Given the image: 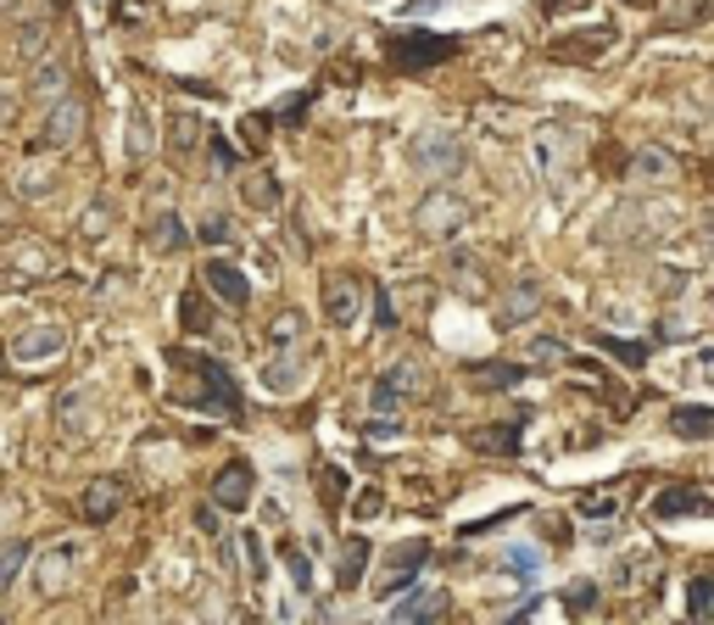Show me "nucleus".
<instances>
[{
	"mask_svg": "<svg viewBox=\"0 0 714 625\" xmlns=\"http://www.w3.org/2000/svg\"><path fill=\"white\" fill-rule=\"evenodd\" d=\"M168 358H173L179 374L196 380V392H184L190 408H207V413H218V419H234V413H241V392H234V380L223 374L218 358H207V352H168Z\"/></svg>",
	"mask_w": 714,
	"mask_h": 625,
	"instance_id": "nucleus-1",
	"label": "nucleus"
},
{
	"mask_svg": "<svg viewBox=\"0 0 714 625\" xmlns=\"http://www.w3.org/2000/svg\"><path fill=\"white\" fill-rule=\"evenodd\" d=\"M424 397V363L419 358H397L386 374L368 386V408L374 413H386V419H397L408 402H419Z\"/></svg>",
	"mask_w": 714,
	"mask_h": 625,
	"instance_id": "nucleus-2",
	"label": "nucleus"
},
{
	"mask_svg": "<svg viewBox=\"0 0 714 625\" xmlns=\"http://www.w3.org/2000/svg\"><path fill=\"white\" fill-rule=\"evenodd\" d=\"M408 163L424 173V179H458L469 152H463V140L447 134V129H431V134H413L408 140Z\"/></svg>",
	"mask_w": 714,
	"mask_h": 625,
	"instance_id": "nucleus-3",
	"label": "nucleus"
},
{
	"mask_svg": "<svg viewBox=\"0 0 714 625\" xmlns=\"http://www.w3.org/2000/svg\"><path fill=\"white\" fill-rule=\"evenodd\" d=\"M469 218H474V207L458 196V190H447V184L424 190V202L413 207V224H419V235H424V240H452Z\"/></svg>",
	"mask_w": 714,
	"mask_h": 625,
	"instance_id": "nucleus-4",
	"label": "nucleus"
},
{
	"mask_svg": "<svg viewBox=\"0 0 714 625\" xmlns=\"http://www.w3.org/2000/svg\"><path fill=\"white\" fill-rule=\"evenodd\" d=\"M386 57H391V68H402V73L436 68V62H452V57H458V39H452V34L408 28V34H391V39H386Z\"/></svg>",
	"mask_w": 714,
	"mask_h": 625,
	"instance_id": "nucleus-5",
	"label": "nucleus"
},
{
	"mask_svg": "<svg viewBox=\"0 0 714 625\" xmlns=\"http://www.w3.org/2000/svg\"><path fill=\"white\" fill-rule=\"evenodd\" d=\"M424 558H431V542H424V537H408V542H397L386 558H379V581H374V592H379V598H397V592H408V587L419 581Z\"/></svg>",
	"mask_w": 714,
	"mask_h": 625,
	"instance_id": "nucleus-6",
	"label": "nucleus"
},
{
	"mask_svg": "<svg viewBox=\"0 0 714 625\" xmlns=\"http://www.w3.org/2000/svg\"><path fill=\"white\" fill-rule=\"evenodd\" d=\"M252 497H257V469H252L246 458H229V464L213 474L207 503H213L218 514H246V508H252Z\"/></svg>",
	"mask_w": 714,
	"mask_h": 625,
	"instance_id": "nucleus-7",
	"label": "nucleus"
},
{
	"mask_svg": "<svg viewBox=\"0 0 714 625\" xmlns=\"http://www.w3.org/2000/svg\"><path fill=\"white\" fill-rule=\"evenodd\" d=\"M0 268L12 279H51V274H62V257L45 247L39 235H17V240H7V252H0Z\"/></svg>",
	"mask_w": 714,
	"mask_h": 625,
	"instance_id": "nucleus-8",
	"label": "nucleus"
},
{
	"mask_svg": "<svg viewBox=\"0 0 714 625\" xmlns=\"http://www.w3.org/2000/svg\"><path fill=\"white\" fill-rule=\"evenodd\" d=\"M78 569V542H51L45 553H34V592L39 598H62Z\"/></svg>",
	"mask_w": 714,
	"mask_h": 625,
	"instance_id": "nucleus-9",
	"label": "nucleus"
},
{
	"mask_svg": "<svg viewBox=\"0 0 714 625\" xmlns=\"http://www.w3.org/2000/svg\"><path fill=\"white\" fill-rule=\"evenodd\" d=\"M547 51H553V62H581V68H592V62H603V57L614 51V28H608V23H592V28H576V34H558Z\"/></svg>",
	"mask_w": 714,
	"mask_h": 625,
	"instance_id": "nucleus-10",
	"label": "nucleus"
},
{
	"mask_svg": "<svg viewBox=\"0 0 714 625\" xmlns=\"http://www.w3.org/2000/svg\"><path fill=\"white\" fill-rule=\"evenodd\" d=\"M68 352V329L62 324H28V329H17V341H12V358L17 363H51V358H62Z\"/></svg>",
	"mask_w": 714,
	"mask_h": 625,
	"instance_id": "nucleus-11",
	"label": "nucleus"
},
{
	"mask_svg": "<svg viewBox=\"0 0 714 625\" xmlns=\"http://www.w3.org/2000/svg\"><path fill=\"white\" fill-rule=\"evenodd\" d=\"M78 134H84V101H78V95L51 101V112H45V146L68 152V146H78Z\"/></svg>",
	"mask_w": 714,
	"mask_h": 625,
	"instance_id": "nucleus-12",
	"label": "nucleus"
},
{
	"mask_svg": "<svg viewBox=\"0 0 714 625\" xmlns=\"http://www.w3.org/2000/svg\"><path fill=\"white\" fill-rule=\"evenodd\" d=\"M569 146H576V140H569V129H564V123H542V129L531 134V157H536V173L558 184V173H564V163H569Z\"/></svg>",
	"mask_w": 714,
	"mask_h": 625,
	"instance_id": "nucleus-13",
	"label": "nucleus"
},
{
	"mask_svg": "<svg viewBox=\"0 0 714 625\" xmlns=\"http://www.w3.org/2000/svg\"><path fill=\"white\" fill-rule=\"evenodd\" d=\"M358 313H363L358 279H352V274H329V279H324V318L336 324V329H347V324H358Z\"/></svg>",
	"mask_w": 714,
	"mask_h": 625,
	"instance_id": "nucleus-14",
	"label": "nucleus"
},
{
	"mask_svg": "<svg viewBox=\"0 0 714 625\" xmlns=\"http://www.w3.org/2000/svg\"><path fill=\"white\" fill-rule=\"evenodd\" d=\"M202 279H207V291H213L223 308H246V302H252V285H246V274L234 268V263H223V257L202 263Z\"/></svg>",
	"mask_w": 714,
	"mask_h": 625,
	"instance_id": "nucleus-15",
	"label": "nucleus"
},
{
	"mask_svg": "<svg viewBox=\"0 0 714 625\" xmlns=\"http://www.w3.org/2000/svg\"><path fill=\"white\" fill-rule=\"evenodd\" d=\"M118 508H123V480H112V474L89 480V486H84V497H78V514H84L89 525H107Z\"/></svg>",
	"mask_w": 714,
	"mask_h": 625,
	"instance_id": "nucleus-16",
	"label": "nucleus"
},
{
	"mask_svg": "<svg viewBox=\"0 0 714 625\" xmlns=\"http://www.w3.org/2000/svg\"><path fill=\"white\" fill-rule=\"evenodd\" d=\"M68 84H73L68 57H45V62H34V73H28V95H34V101H62Z\"/></svg>",
	"mask_w": 714,
	"mask_h": 625,
	"instance_id": "nucleus-17",
	"label": "nucleus"
},
{
	"mask_svg": "<svg viewBox=\"0 0 714 625\" xmlns=\"http://www.w3.org/2000/svg\"><path fill=\"white\" fill-rule=\"evenodd\" d=\"M653 514L658 519H698V514H709V492L703 486H664L653 497Z\"/></svg>",
	"mask_w": 714,
	"mask_h": 625,
	"instance_id": "nucleus-18",
	"label": "nucleus"
},
{
	"mask_svg": "<svg viewBox=\"0 0 714 625\" xmlns=\"http://www.w3.org/2000/svg\"><path fill=\"white\" fill-rule=\"evenodd\" d=\"M542 302H547V297H542V285H536V279H519L513 291L503 297V313H497V324H503V329H513V324H531V318L542 313Z\"/></svg>",
	"mask_w": 714,
	"mask_h": 625,
	"instance_id": "nucleus-19",
	"label": "nucleus"
},
{
	"mask_svg": "<svg viewBox=\"0 0 714 625\" xmlns=\"http://www.w3.org/2000/svg\"><path fill=\"white\" fill-rule=\"evenodd\" d=\"M631 179H637V184H676V179H681V163L664 152V146H642V152L631 157Z\"/></svg>",
	"mask_w": 714,
	"mask_h": 625,
	"instance_id": "nucleus-20",
	"label": "nucleus"
},
{
	"mask_svg": "<svg viewBox=\"0 0 714 625\" xmlns=\"http://www.w3.org/2000/svg\"><path fill=\"white\" fill-rule=\"evenodd\" d=\"M463 442H469V453L508 458V453H519V424H474Z\"/></svg>",
	"mask_w": 714,
	"mask_h": 625,
	"instance_id": "nucleus-21",
	"label": "nucleus"
},
{
	"mask_svg": "<svg viewBox=\"0 0 714 625\" xmlns=\"http://www.w3.org/2000/svg\"><path fill=\"white\" fill-rule=\"evenodd\" d=\"M368 537H341V553H336V587L352 592L363 581V569H368Z\"/></svg>",
	"mask_w": 714,
	"mask_h": 625,
	"instance_id": "nucleus-22",
	"label": "nucleus"
},
{
	"mask_svg": "<svg viewBox=\"0 0 714 625\" xmlns=\"http://www.w3.org/2000/svg\"><path fill=\"white\" fill-rule=\"evenodd\" d=\"M57 184H62V168H57V163H23V168H17V196H23V202L57 196Z\"/></svg>",
	"mask_w": 714,
	"mask_h": 625,
	"instance_id": "nucleus-23",
	"label": "nucleus"
},
{
	"mask_svg": "<svg viewBox=\"0 0 714 625\" xmlns=\"http://www.w3.org/2000/svg\"><path fill=\"white\" fill-rule=\"evenodd\" d=\"M184 224H179V213H152V224H146V247L157 252V257H173V252H184Z\"/></svg>",
	"mask_w": 714,
	"mask_h": 625,
	"instance_id": "nucleus-24",
	"label": "nucleus"
},
{
	"mask_svg": "<svg viewBox=\"0 0 714 625\" xmlns=\"http://www.w3.org/2000/svg\"><path fill=\"white\" fill-rule=\"evenodd\" d=\"M447 268H452V291H458V297H469V302H486V291H492V279H486V268H481V257H463V252H458V257H452Z\"/></svg>",
	"mask_w": 714,
	"mask_h": 625,
	"instance_id": "nucleus-25",
	"label": "nucleus"
},
{
	"mask_svg": "<svg viewBox=\"0 0 714 625\" xmlns=\"http://www.w3.org/2000/svg\"><path fill=\"white\" fill-rule=\"evenodd\" d=\"M519 380H525L519 363H474L469 369V392H513Z\"/></svg>",
	"mask_w": 714,
	"mask_h": 625,
	"instance_id": "nucleus-26",
	"label": "nucleus"
},
{
	"mask_svg": "<svg viewBox=\"0 0 714 625\" xmlns=\"http://www.w3.org/2000/svg\"><path fill=\"white\" fill-rule=\"evenodd\" d=\"M241 202L257 207V213L279 207V179H274L268 168H246V173H241Z\"/></svg>",
	"mask_w": 714,
	"mask_h": 625,
	"instance_id": "nucleus-27",
	"label": "nucleus"
},
{
	"mask_svg": "<svg viewBox=\"0 0 714 625\" xmlns=\"http://www.w3.org/2000/svg\"><path fill=\"white\" fill-rule=\"evenodd\" d=\"M57 424L68 430V436H89L95 430V413H89V392H68L57 402Z\"/></svg>",
	"mask_w": 714,
	"mask_h": 625,
	"instance_id": "nucleus-28",
	"label": "nucleus"
},
{
	"mask_svg": "<svg viewBox=\"0 0 714 625\" xmlns=\"http://www.w3.org/2000/svg\"><path fill=\"white\" fill-rule=\"evenodd\" d=\"M447 609H452L447 592H419L413 603H402V625H441Z\"/></svg>",
	"mask_w": 714,
	"mask_h": 625,
	"instance_id": "nucleus-29",
	"label": "nucleus"
},
{
	"mask_svg": "<svg viewBox=\"0 0 714 625\" xmlns=\"http://www.w3.org/2000/svg\"><path fill=\"white\" fill-rule=\"evenodd\" d=\"M670 430H676L681 442H709L714 436V408H676Z\"/></svg>",
	"mask_w": 714,
	"mask_h": 625,
	"instance_id": "nucleus-30",
	"label": "nucleus"
},
{
	"mask_svg": "<svg viewBox=\"0 0 714 625\" xmlns=\"http://www.w3.org/2000/svg\"><path fill=\"white\" fill-rule=\"evenodd\" d=\"M28 558H34V542H28V537H7V542H0V592L17 581Z\"/></svg>",
	"mask_w": 714,
	"mask_h": 625,
	"instance_id": "nucleus-31",
	"label": "nucleus"
},
{
	"mask_svg": "<svg viewBox=\"0 0 714 625\" xmlns=\"http://www.w3.org/2000/svg\"><path fill=\"white\" fill-rule=\"evenodd\" d=\"M179 324H184V335H207L213 329V308H207V297L196 291V285L179 297Z\"/></svg>",
	"mask_w": 714,
	"mask_h": 625,
	"instance_id": "nucleus-32",
	"label": "nucleus"
},
{
	"mask_svg": "<svg viewBox=\"0 0 714 625\" xmlns=\"http://www.w3.org/2000/svg\"><path fill=\"white\" fill-rule=\"evenodd\" d=\"M263 386L279 392V397H285V392H297V386H302V363H297L291 352H279L274 363H263Z\"/></svg>",
	"mask_w": 714,
	"mask_h": 625,
	"instance_id": "nucleus-33",
	"label": "nucleus"
},
{
	"mask_svg": "<svg viewBox=\"0 0 714 625\" xmlns=\"http://www.w3.org/2000/svg\"><path fill=\"white\" fill-rule=\"evenodd\" d=\"M597 352L620 358L626 369H642V363H648V347H642V341H631V335H608V329H597Z\"/></svg>",
	"mask_w": 714,
	"mask_h": 625,
	"instance_id": "nucleus-34",
	"label": "nucleus"
},
{
	"mask_svg": "<svg viewBox=\"0 0 714 625\" xmlns=\"http://www.w3.org/2000/svg\"><path fill=\"white\" fill-rule=\"evenodd\" d=\"M687 620H709L714 625V575H692V581H687Z\"/></svg>",
	"mask_w": 714,
	"mask_h": 625,
	"instance_id": "nucleus-35",
	"label": "nucleus"
},
{
	"mask_svg": "<svg viewBox=\"0 0 714 625\" xmlns=\"http://www.w3.org/2000/svg\"><path fill=\"white\" fill-rule=\"evenodd\" d=\"M318 503L324 508H341L347 503V469L341 464H318Z\"/></svg>",
	"mask_w": 714,
	"mask_h": 625,
	"instance_id": "nucleus-36",
	"label": "nucleus"
},
{
	"mask_svg": "<svg viewBox=\"0 0 714 625\" xmlns=\"http://www.w3.org/2000/svg\"><path fill=\"white\" fill-rule=\"evenodd\" d=\"M620 508H626V497L620 492H586L581 503H576V514H586V519H620Z\"/></svg>",
	"mask_w": 714,
	"mask_h": 625,
	"instance_id": "nucleus-37",
	"label": "nucleus"
},
{
	"mask_svg": "<svg viewBox=\"0 0 714 625\" xmlns=\"http://www.w3.org/2000/svg\"><path fill=\"white\" fill-rule=\"evenodd\" d=\"M302 335H307V318H302L297 308H285V313H279V318L268 324V341H274V347H285V341H291V347H297V341H302Z\"/></svg>",
	"mask_w": 714,
	"mask_h": 625,
	"instance_id": "nucleus-38",
	"label": "nucleus"
},
{
	"mask_svg": "<svg viewBox=\"0 0 714 625\" xmlns=\"http://www.w3.org/2000/svg\"><path fill=\"white\" fill-rule=\"evenodd\" d=\"M168 129H173V140H168V146H173V157H190V152H196V140L207 134L196 118H184V112H179V118H168Z\"/></svg>",
	"mask_w": 714,
	"mask_h": 625,
	"instance_id": "nucleus-39",
	"label": "nucleus"
},
{
	"mask_svg": "<svg viewBox=\"0 0 714 625\" xmlns=\"http://www.w3.org/2000/svg\"><path fill=\"white\" fill-rule=\"evenodd\" d=\"M234 537H241L246 575H252V581H268V553H263V537H257V531H234Z\"/></svg>",
	"mask_w": 714,
	"mask_h": 625,
	"instance_id": "nucleus-40",
	"label": "nucleus"
},
{
	"mask_svg": "<svg viewBox=\"0 0 714 625\" xmlns=\"http://www.w3.org/2000/svg\"><path fill=\"white\" fill-rule=\"evenodd\" d=\"M687 380L692 386H714V341H698L687 352Z\"/></svg>",
	"mask_w": 714,
	"mask_h": 625,
	"instance_id": "nucleus-41",
	"label": "nucleus"
},
{
	"mask_svg": "<svg viewBox=\"0 0 714 625\" xmlns=\"http://www.w3.org/2000/svg\"><path fill=\"white\" fill-rule=\"evenodd\" d=\"M45 39H51V28L28 23V28L17 34V57H23V62H45Z\"/></svg>",
	"mask_w": 714,
	"mask_h": 625,
	"instance_id": "nucleus-42",
	"label": "nucleus"
},
{
	"mask_svg": "<svg viewBox=\"0 0 714 625\" xmlns=\"http://www.w3.org/2000/svg\"><path fill=\"white\" fill-rule=\"evenodd\" d=\"M525 358H536V363H564V358H569V341H558V335H536V341L525 347Z\"/></svg>",
	"mask_w": 714,
	"mask_h": 625,
	"instance_id": "nucleus-43",
	"label": "nucleus"
},
{
	"mask_svg": "<svg viewBox=\"0 0 714 625\" xmlns=\"http://www.w3.org/2000/svg\"><path fill=\"white\" fill-rule=\"evenodd\" d=\"M129 157L134 163L152 157V129H146V112H140V107H134V123H129Z\"/></svg>",
	"mask_w": 714,
	"mask_h": 625,
	"instance_id": "nucleus-44",
	"label": "nucleus"
},
{
	"mask_svg": "<svg viewBox=\"0 0 714 625\" xmlns=\"http://www.w3.org/2000/svg\"><path fill=\"white\" fill-rule=\"evenodd\" d=\"M285 569H291V587H297V592H313V569H307V553H302V548H285Z\"/></svg>",
	"mask_w": 714,
	"mask_h": 625,
	"instance_id": "nucleus-45",
	"label": "nucleus"
},
{
	"mask_svg": "<svg viewBox=\"0 0 714 625\" xmlns=\"http://www.w3.org/2000/svg\"><path fill=\"white\" fill-rule=\"evenodd\" d=\"M112 229V213H107V202H89L84 207V240H101Z\"/></svg>",
	"mask_w": 714,
	"mask_h": 625,
	"instance_id": "nucleus-46",
	"label": "nucleus"
},
{
	"mask_svg": "<svg viewBox=\"0 0 714 625\" xmlns=\"http://www.w3.org/2000/svg\"><path fill=\"white\" fill-rule=\"evenodd\" d=\"M374 318H379V329H397V297L391 291H374Z\"/></svg>",
	"mask_w": 714,
	"mask_h": 625,
	"instance_id": "nucleus-47",
	"label": "nucleus"
},
{
	"mask_svg": "<svg viewBox=\"0 0 714 625\" xmlns=\"http://www.w3.org/2000/svg\"><path fill=\"white\" fill-rule=\"evenodd\" d=\"M229 235H234V229H229V218H223V213H207V218H202V240H213V247H223Z\"/></svg>",
	"mask_w": 714,
	"mask_h": 625,
	"instance_id": "nucleus-48",
	"label": "nucleus"
},
{
	"mask_svg": "<svg viewBox=\"0 0 714 625\" xmlns=\"http://www.w3.org/2000/svg\"><path fill=\"white\" fill-rule=\"evenodd\" d=\"M597 603V587L592 581H576V587H569V609H576V614H586Z\"/></svg>",
	"mask_w": 714,
	"mask_h": 625,
	"instance_id": "nucleus-49",
	"label": "nucleus"
},
{
	"mask_svg": "<svg viewBox=\"0 0 714 625\" xmlns=\"http://www.w3.org/2000/svg\"><path fill=\"white\" fill-rule=\"evenodd\" d=\"M379 508H386V492H379V486H368V492L358 497V519H374Z\"/></svg>",
	"mask_w": 714,
	"mask_h": 625,
	"instance_id": "nucleus-50",
	"label": "nucleus"
},
{
	"mask_svg": "<svg viewBox=\"0 0 714 625\" xmlns=\"http://www.w3.org/2000/svg\"><path fill=\"white\" fill-rule=\"evenodd\" d=\"M263 129H268V118H241V140H246V146H263V140H268Z\"/></svg>",
	"mask_w": 714,
	"mask_h": 625,
	"instance_id": "nucleus-51",
	"label": "nucleus"
},
{
	"mask_svg": "<svg viewBox=\"0 0 714 625\" xmlns=\"http://www.w3.org/2000/svg\"><path fill=\"white\" fill-rule=\"evenodd\" d=\"M503 564H508V569H519V575H531V569H536V553H525V548H519V553H508Z\"/></svg>",
	"mask_w": 714,
	"mask_h": 625,
	"instance_id": "nucleus-52",
	"label": "nucleus"
},
{
	"mask_svg": "<svg viewBox=\"0 0 714 625\" xmlns=\"http://www.w3.org/2000/svg\"><path fill=\"white\" fill-rule=\"evenodd\" d=\"M12 118H17V95H12V89H0V129H7Z\"/></svg>",
	"mask_w": 714,
	"mask_h": 625,
	"instance_id": "nucleus-53",
	"label": "nucleus"
},
{
	"mask_svg": "<svg viewBox=\"0 0 714 625\" xmlns=\"http://www.w3.org/2000/svg\"><path fill=\"white\" fill-rule=\"evenodd\" d=\"M581 0H542V12H576Z\"/></svg>",
	"mask_w": 714,
	"mask_h": 625,
	"instance_id": "nucleus-54",
	"label": "nucleus"
},
{
	"mask_svg": "<svg viewBox=\"0 0 714 625\" xmlns=\"http://www.w3.org/2000/svg\"><path fill=\"white\" fill-rule=\"evenodd\" d=\"M89 7H95V12H107V7H112V0H89Z\"/></svg>",
	"mask_w": 714,
	"mask_h": 625,
	"instance_id": "nucleus-55",
	"label": "nucleus"
},
{
	"mask_svg": "<svg viewBox=\"0 0 714 625\" xmlns=\"http://www.w3.org/2000/svg\"><path fill=\"white\" fill-rule=\"evenodd\" d=\"M626 7H658V0H626Z\"/></svg>",
	"mask_w": 714,
	"mask_h": 625,
	"instance_id": "nucleus-56",
	"label": "nucleus"
},
{
	"mask_svg": "<svg viewBox=\"0 0 714 625\" xmlns=\"http://www.w3.org/2000/svg\"><path fill=\"white\" fill-rule=\"evenodd\" d=\"M709 118H714V95H709Z\"/></svg>",
	"mask_w": 714,
	"mask_h": 625,
	"instance_id": "nucleus-57",
	"label": "nucleus"
},
{
	"mask_svg": "<svg viewBox=\"0 0 714 625\" xmlns=\"http://www.w3.org/2000/svg\"><path fill=\"white\" fill-rule=\"evenodd\" d=\"M687 625H709V620H687Z\"/></svg>",
	"mask_w": 714,
	"mask_h": 625,
	"instance_id": "nucleus-58",
	"label": "nucleus"
},
{
	"mask_svg": "<svg viewBox=\"0 0 714 625\" xmlns=\"http://www.w3.org/2000/svg\"><path fill=\"white\" fill-rule=\"evenodd\" d=\"M0 374H7V363H0Z\"/></svg>",
	"mask_w": 714,
	"mask_h": 625,
	"instance_id": "nucleus-59",
	"label": "nucleus"
}]
</instances>
